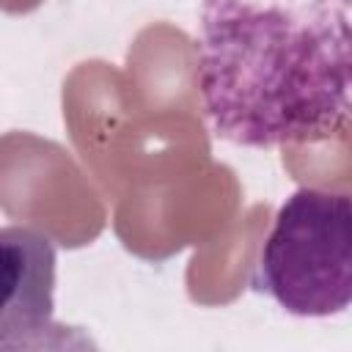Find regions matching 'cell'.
Wrapping results in <instances>:
<instances>
[{
  "mask_svg": "<svg viewBox=\"0 0 352 352\" xmlns=\"http://www.w3.org/2000/svg\"><path fill=\"white\" fill-rule=\"evenodd\" d=\"M253 286L294 316H336L352 300V198L300 187L278 209Z\"/></svg>",
  "mask_w": 352,
  "mask_h": 352,
  "instance_id": "cell-2",
  "label": "cell"
},
{
  "mask_svg": "<svg viewBox=\"0 0 352 352\" xmlns=\"http://www.w3.org/2000/svg\"><path fill=\"white\" fill-rule=\"evenodd\" d=\"M201 102L248 148L316 143L349 121L346 0H204Z\"/></svg>",
  "mask_w": 352,
  "mask_h": 352,
  "instance_id": "cell-1",
  "label": "cell"
},
{
  "mask_svg": "<svg viewBox=\"0 0 352 352\" xmlns=\"http://www.w3.org/2000/svg\"><path fill=\"white\" fill-rule=\"evenodd\" d=\"M55 242L30 226L0 228V349L33 346L52 327Z\"/></svg>",
  "mask_w": 352,
  "mask_h": 352,
  "instance_id": "cell-3",
  "label": "cell"
}]
</instances>
